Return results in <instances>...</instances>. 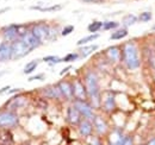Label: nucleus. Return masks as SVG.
<instances>
[{
    "label": "nucleus",
    "mask_w": 155,
    "mask_h": 145,
    "mask_svg": "<svg viewBox=\"0 0 155 145\" xmlns=\"http://www.w3.org/2000/svg\"><path fill=\"white\" fill-rule=\"evenodd\" d=\"M84 83L86 86V91L87 95L90 99V104L94 107L100 106V88H99V81H98V76L96 72H88L85 74V79H84Z\"/></svg>",
    "instance_id": "f257e3e1"
},
{
    "label": "nucleus",
    "mask_w": 155,
    "mask_h": 145,
    "mask_svg": "<svg viewBox=\"0 0 155 145\" xmlns=\"http://www.w3.org/2000/svg\"><path fill=\"white\" fill-rule=\"evenodd\" d=\"M122 60L125 67L130 70H135L141 66V57L138 49L134 42H127L122 48Z\"/></svg>",
    "instance_id": "f03ea898"
},
{
    "label": "nucleus",
    "mask_w": 155,
    "mask_h": 145,
    "mask_svg": "<svg viewBox=\"0 0 155 145\" xmlns=\"http://www.w3.org/2000/svg\"><path fill=\"white\" fill-rule=\"evenodd\" d=\"M31 51L32 50L30 49V47L21 38L11 42V60H19L29 55Z\"/></svg>",
    "instance_id": "7ed1b4c3"
},
{
    "label": "nucleus",
    "mask_w": 155,
    "mask_h": 145,
    "mask_svg": "<svg viewBox=\"0 0 155 145\" xmlns=\"http://www.w3.org/2000/svg\"><path fill=\"white\" fill-rule=\"evenodd\" d=\"M19 124V117L15 111L4 109L0 111V127L2 128H12Z\"/></svg>",
    "instance_id": "20e7f679"
},
{
    "label": "nucleus",
    "mask_w": 155,
    "mask_h": 145,
    "mask_svg": "<svg viewBox=\"0 0 155 145\" xmlns=\"http://www.w3.org/2000/svg\"><path fill=\"white\" fill-rule=\"evenodd\" d=\"M73 106L80 112V114L84 119L93 120V118L96 117L94 111H93V106L87 100H74Z\"/></svg>",
    "instance_id": "39448f33"
},
{
    "label": "nucleus",
    "mask_w": 155,
    "mask_h": 145,
    "mask_svg": "<svg viewBox=\"0 0 155 145\" xmlns=\"http://www.w3.org/2000/svg\"><path fill=\"white\" fill-rule=\"evenodd\" d=\"M49 30H50V26L47 25L45 23H37V24H34L32 27L30 29V31L37 37L42 43H43L45 39L49 38Z\"/></svg>",
    "instance_id": "423d86ee"
},
{
    "label": "nucleus",
    "mask_w": 155,
    "mask_h": 145,
    "mask_svg": "<svg viewBox=\"0 0 155 145\" xmlns=\"http://www.w3.org/2000/svg\"><path fill=\"white\" fill-rule=\"evenodd\" d=\"M19 25L20 24H12L2 29V38L6 42H13L19 38Z\"/></svg>",
    "instance_id": "0eeeda50"
},
{
    "label": "nucleus",
    "mask_w": 155,
    "mask_h": 145,
    "mask_svg": "<svg viewBox=\"0 0 155 145\" xmlns=\"http://www.w3.org/2000/svg\"><path fill=\"white\" fill-rule=\"evenodd\" d=\"M73 95H74L75 100H87L88 99L86 86L80 79H77L73 82Z\"/></svg>",
    "instance_id": "6e6552de"
},
{
    "label": "nucleus",
    "mask_w": 155,
    "mask_h": 145,
    "mask_svg": "<svg viewBox=\"0 0 155 145\" xmlns=\"http://www.w3.org/2000/svg\"><path fill=\"white\" fill-rule=\"evenodd\" d=\"M58 88L61 91L62 94V98L66 99V100H72L74 99V95H73V82L68 81V80H62L58 83Z\"/></svg>",
    "instance_id": "1a4fd4ad"
},
{
    "label": "nucleus",
    "mask_w": 155,
    "mask_h": 145,
    "mask_svg": "<svg viewBox=\"0 0 155 145\" xmlns=\"http://www.w3.org/2000/svg\"><path fill=\"white\" fill-rule=\"evenodd\" d=\"M42 92V95L45 96V98H49V99H61L62 98V94H61V91L58 88V85H50V86H47L44 87L43 89H41Z\"/></svg>",
    "instance_id": "9d476101"
},
{
    "label": "nucleus",
    "mask_w": 155,
    "mask_h": 145,
    "mask_svg": "<svg viewBox=\"0 0 155 145\" xmlns=\"http://www.w3.org/2000/svg\"><path fill=\"white\" fill-rule=\"evenodd\" d=\"M81 118L82 117H81L80 112L74 106H69L67 108V120H68V123L71 125H79L80 121L82 120Z\"/></svg>",
    "instance_id": "9b49d317"
},
{
    "label": "nucleus",
    "mask_w": 155,
    "mask_h": 145,
    "mask_svg": "<svg viewBox=\"0 0 155 145\" xmlns=\"http://www.w3.org/2000/svg\"><path fill=\"white\" fill-rule=\"evenodd\" d=\"M78 126H79V132L82 137H90L93 132V128H94L92 120H88V119L81 120Z\"/></svg>",
    "instance_id": "f8f14e48"
},
{
    "label": "nucleus",
    "mask_w": 155,
    "mask_h": 145,
    "mask_svg": "<svg viewBox=\"0 0 155 145\" xmlns=\"http://www.w3.org/2000/svg\"><path fill=\"white\" fill-rule=\"evenodd\" d=\"M105 54L107 60L111 62V63H117L122 60V50L118 48V47H110L105 50Z\"/></svg>",
    "instance_id": "ddd939ff"
},
{
    "label": "nucleus",
    "mask_w": 155,
    "mask_h": 145,
    "mask_svg": "<svg viewBox=\"0 0 155 145\" xmlns=\"http://www.w3.org/2000/svg\"><path fill=\"white\" fill-rule=\"evenodd\" d=\"M26 102H28V100H26V98H25V96L16 95L15 98H12V99L7 102V104H11V105H7V106H6V108L16 112V109L20 108V107H24V106L26 105Z\"/></svg>",
    "instance_id": "4468645a"
},
{
    "label": "nucleus",
    "mask_w": 155,
    "mask_h": 145,
    "mask_svg": "<svg viewBox=\"0 0 155 145\" xmlns=\"http://www.w3.org/2000/svg\"><path fill=\"white\" fill-rule=\"evenodd\" d=\"M21 39H23V40H24V42H25V43H26V44L30 47V49H31V50L37 49L39 45L42 44V42H41L38 38L35 36V35H34V34H32L30 30H29V31H28V32H26L24 36L21 37Z\"/></svg>",
    "instance_id": "2eb2a0df"
},
{
    "label": "nucleus",
    "mask_w": 155,
    "mask_h": 145,
    "mask_svg": "<svg viewBox=\"0 0 155 145\" xmlns=\"http://www.w3.org/2000/svg\"><path fill=\"white\" fill-rule=\"evenodd\" d=\"M11 60V43L1 42L0 43V62H7Z\"/></svg>",
    "instance_id": "dca6fc26"
},
{
    "label": "nucleus",
    "mask_w": 155,
    "mask_h": 145,
    "mask_svg": "<svg viewBox=\"0 0 155 145\" xmlns=\"http://www.w3.org/2000/svg\"><path fill=\"white\" fill-rule=\"evenodd\" d=\"M93 123V127L94 130L97 131L98 134H105L107 132V124L106 121L103 119V117H99V115H96L92 120Z\"/></svg>",
    "instance_id": "f3484780"
},
{
    "label": "nucleus",
    "mask_w": 155,
    "mask_h": 145,
    "mask_svg": "<svg viewBox=\"0 0 155 145\" xmlns=\"http://www.w3.org/2000/svg\"><path fill=\"white\" fill-rule=\"evenodd\" d=\"M13 144V134L8 128L0 127V145H12Z\"/></svg>",
    "instance_id": "a211bd4d"
},
{
    "label": "nucleus",
    "mask_w": 155,
    "mask_h": 145,
    "mask_svg": "<svg viewBox=\"0 0 155 145\" xmlns=\"http://www.w3.org/2000/svg\"><path fill=\"white\" fill-rule=\"evenodd\" d=\"M103 108L105 109L106 112H112L114 109L116 108V98L114 94L111 93H107L104 98V101H103Z\"/></svg>",
    "instance_id": "6ab92c4d"
},
{
    "label": "nucleus",
    "mask_w": 155,
    "mask_h": 145,
    "mask_svg": "<svg viewBox=\"0 0 155 145\" xmlns=\"http://www.w3.org/2000/svg\"><path fill=\"white\" fill-rule=\"evenodd\" d=\"M98 45H87V47H81V48H79V55H80V58H85V57H87L88 55H91L92 53H94L96 50H97Z\"/></svg>",
    "instance_id": "aec40b11"
},
{
    "label": "nucleus",
    "mask_w": 155,
    "mask_h": 145,
    "mask_svg": "<svg viewBox=\"0 0 155 145\" xmlns=\"http://www.w3.org/2000/svg\"><path fill=\"white\" fill-rule=\"evenodd\" d=\"M128 34H129V31H128V29H127V27H120V29H116V31H114V32L111 34V37H110V39H114V40H117V39H122V38H124V37L128 36Z\"/></svg>",
    "instance_id": "412c9836"
},
{
    "label": "nucleus",
    "mask_w": 155,
    "mask_h": 145,
    "mask_svg": "<svg viewBox=\"0 0 155 145\" xmlns=\"http://www.w3.org/2000/svg\"><path fill=\"white\" fill-rule=\"evenodd\" d=\"M101 29H103V21H100V20H94L87 26V30L91 34H98V31Z\"/></svg>",
    "instance_id": "4be33fe9"
},
{
    "label": "nucleus",
    "mask_w": 155,
    "mask_h": 145,
    "mask_svg": "<svg viewBox=\"0 0 155 145\" xmlns=\"http://www.w3.org/2000/svg\"><path fill=\"white\" fill-rule=\"evenodd\" d=\"M122 21H123V25L125 27H129V26L134 25V24H136L138 21V17H136L135 14H127Z\"/></svg>",
    "instance_id": "5701e85b"
},
{
    "label": "nucleus",
    "mask_w": 155,
    "mask_h": 145,
    "mask_svg": "<svg viewBox=\"0 0 155 145\" xmlns=\"http://www.w3.org/2000/svg\"><path fill=\"white\" fill-rule=\"evenodd\" d=\"M62 6L61 5H53L49 7H39V6H31V10H37L41 12H53V11H58L61 10Z\"/></svg>",
    "instance_id": "b1692460"
},
{
    "label": "nucleus",
    "mask_w": 155,
    "mask_h": 145,
    "mask_svg": "<svg viewBox=\"0 0 155 145\" xmlns=\"http://www.w3.org/2000/svg\"><path fill=\"white\" fill-rule=\"evenodd\" d=\"M37 66H38V61H37V60H34V61L29 62V63H28V64L24 67L23 72H24V74L29 75V74H31L32 72H35V70H36Z\"/></svg>",
    "instance_id": "393cba45"
},
{
    "label": "nucleus",
    "mask_w": 155,
    "mask_h": 145,
    "mask_svg": "<svg viewBox=\"0 0 155 145\" xmlns=\"http://www.w3.org/2000/svg\"><path fill=\"white\" fill-rule=\"evenodd\" d=\"M97 38H99V35H98V34H91L90 36L84 37V38L79 39L77 44L79 45V47H80V45H85V44H87V43H90V42H92V40L97 39Z\"/></svg>",
    "instance_id": "a878e982"
},
{
    "label": "nucleus",
    "mask_w": 155,
    "mask_h": 145,
    "mask_svg": "<svg viewBox=\"0 0 155 145\" xmlns=\"http://www.w3.org/2000/svg\"><path fill=\"white\" fill-rule=\"evenodd\" d=\"M153 18V13L150 11H143L140 13L138 16V21H142V23H147V21H150Z\"/></svg>",
    "instance_id": "bb28decb"
},
{
    "label": "nucleus",
    "mask_w": 155,
    "mask_h": 145,
    "mask_svg": "<svg viewBox=\"0 0 155 145\" xmlns=\"http://www.w3.org/2000/svg\"><path fill=\"white\" fill-rule=\"evenodd\" d=\"M119 24L117 21H114V20H106L103 23V30L105 31H109V30H112V29H118Z\"/></svg>",
    "instance_id": "cd10ccee"
},
{
    "label": "nucleus",
    "mask_w": 155,
    "mask_h": 145,
    "mask_svg": "<svg viewBox=\"0 0 155 145\" xmlns=\"http://www.w3.org/2000/svg\"><path fill=\"white\" fill-rule=\"evenodd\" d=\"M43 61H44V62H48L50 66H54V64H56V63L62 62V58H60L58 56H47V57L43 58Z\"/></svg>",
    "instance_id": "c85d7f7f"
},
{
    "label": "nucleus",
    "mask_w": 155,
    "mask_h": 145,
    "mask_svg": "<svg viewBox=\"0 0 155 145\" xmlns=\"http://www.w3.org/2000/svg\"><path fill=\"white\" fill-rule=\"evenodd\" d=\"M80 58V55L78 53H72V54H68L66 55L63 58H62V62H74Z\"/></svg>",
    "instance_id": "c756f323"
},
{
    "label": "nucleus",
    "mask_w": 155,
    "mask_h": 145,
    "mask_svg": "<svg viewBox=\"0 0 155 145\" xmlns=\"http://www.w3.org/2000/svg\"><path fill=\"white\" fill-rule=\"evenodd\" d=\"M73 31H74V26H73V25H67V26H64V27L61 30V36H68V35H71Z\"/></svg>",
    "instance_id": "7c9ffc66"
},
{
    "label": "nucleus",
    "mask_w": 155,
    "mask_h": 145,
    "mask_svg": "<svg viewBox=\"0 0 155 145\" xmlns=\"http://www.w3.org/2000/svg\"><path fill=\"white\" fill-rule=\"evenodd\" d=\"M120 145H134L133 143V138L130 136H124L123 137V140H122V144Z\"/></svg>",
    "instance_id": "2f4dec72"
},
{
    "label": "nucleus",
    "mask_w": 155,
    "mask_h": 145,
    "mask_svg": "<svg viewBox=\"0 0 155 145\" xmlns=\"http://www.w3.org/2000/svg\"><path fill=\"white\" fill-rule=\"evenodd\" d=\"M35 80H44V75L43 74H38V75L29 77V81H35Z\"/></svg>",
    "instance_id": "473e14b6"
},
{
    "label": "nucleus",
    "mask_w": 155,
    "mask_h": 145,
    "mask_svg": "<svg viewBox=\"0 0 155 145\" xmlns=\"http://www.w3.org/2000/svg\"><path fill=\"white\" fill-rule=\"evenodd\" d=\"M7 91H10V86H6L5 88H0V94L4 93V92H7Z\"/></svg>",
    "instance_id": "72a5a7b5"
},
{
    "label": "nucleus",
    "mask_w": 155,
    "mask_h": 145,
    "mask_svg": "<svg viewBox=\"0 0 155 145\" xmlns=\"http://www.w3.org/2000/svg\"><path fill=\"white\" fill-rule=\"evenodd\" d=\"M147 145H155V138H153V139H150L148 143H147Z\"/></svg>",
    "instance_id": "f704fd0d"
},
{
    "label": "nucleus",
    "mask_w": 155,
    "mask_h": 145,
    "mask_svg": "<svg viewBox=\"0 0 155 145\" xmlns=\"http://www.w3.org/2000/svg\"><path fill=\"white\" fill-rule=\"evenodd\" d=\"M81 1H84V2H97L99 0H81Z\"/></svg>",
    "instance_id": "c9c22d12"
},
{
    "label": "nucleus",
    "mask_w": 155,
    "mask_h": 145,
    "mask_svg": "<svg viewBox=\"0 0 155 145\" xmlns=\"http://www.w3.org/2000/svg\"><path fill=\"white\" fill-rule=\"evenodd\" d=\"M69 69H71V67H68V68H66V69H63V70H62V72H60V74H61V75H63V74H64V72H67V70H69Z\"/></svg>",
    "instance_id": "e433bc0d"
},
{
    "label": "nucleus",
    "mask_w": 155,
    "mask_h": 145,
    "mask_svg": "<svg viewBox=\"0 0 155 145\" xmlns=\"http://www.w3.org/2000/svg\"><path fill=\"white\" fill-rule=\"evenodd\" d=\"M153 30H155V26H154V27H153Z\"/></svg>",
    "instance_id": "4c0bfd02"
}]
</instances>
